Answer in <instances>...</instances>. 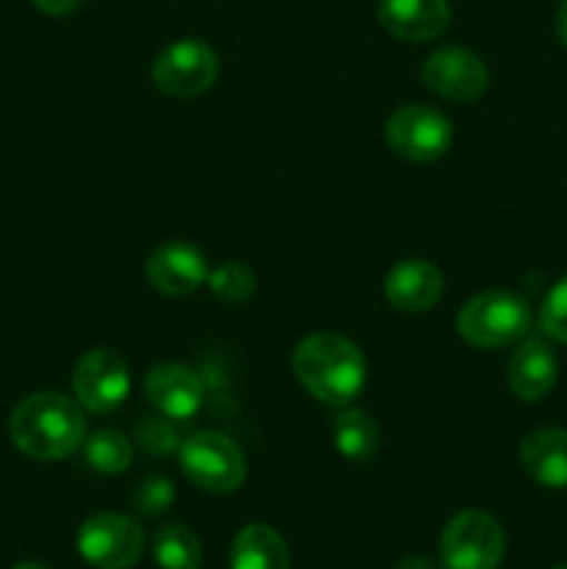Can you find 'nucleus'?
Here are the masks:
<instances>
[{"mask_svg":"<svg viewBox=\"0 0 567 569\" xmlns=\"http://www.w3.org/2000/svg\"><path fill=\"white\" fill-rule=\"evenodd\" d=\"M292 370L311 398L334 409L354 403L367 383V359L359 345L331 331L300 339L292 353Z\"/></svg>","mask_w":567,"mask_h":569,"instance_id":"obj_1","label":"nucleus"},{"mask_svg":"<svg viewBox=\"0 0 567 569\" xmlns=\"http://www.w3.org/2000/svg\"><path fill=\"white\" fill-rule=\"evenodd\" d=\"M9 437L28 459L59 461L83 448L87 420L78 400L61 392H33L11 411Z\"/></svg>","mask_w":567,"mask_h":569,"instance_id":"obj_2","label":"nucleus"},{"mask_svg":"<svg viewBox=\"0 0 567 569\" xmlns=\"http://www.w3.org/2000/svg\"><path fill=\"white\" fill-rule=\"evenodd\" d=\"M531 328V306L511 289H487L461 306L456 331L472 348L495 350L520 342Z\"/></svg>","mask_w":567,"mask_h":569,"instance_id":"obj_3","label":"nucleus"},{"mask_svg":"<svg viewBox=\"0 0 567 569\" xmlns=\"http://www.w3.org/2000/svg\"><path fill=\"white\" fill-rule=\"evenodd\" d=\"M506 556V533L484 509L454 515L439 537L442 569H498Z\"/></svg>","mask_w":567,"mask_h":569,"instance_id":"obj_4","label":"nucleus"},{"mask_svg":"<svg viewBox=\"0 0 567 569\" xmlns=\"http://www.w3.org/2000/svg\"><path fill=\"white\" fill-rule=\"evenodd\" d=\"M181 470L198 489L211 495H228L239 489L248 476V461L242 448L231 437L217 431H200L183 439Z\"/></svg>","mask_w":567,"mask_h":569,"instance_id":"obj_5","label":"nucleus"},{"mask_svg":"<svg viewBox=\"0 0 567 569\" xmlns=\"http://www.w3.org/2000/svg\"><path fill=\"white\" fill-rule=\"evenodd\" d=\"M78 553L98 569H131L145 553V531L133 517L100 511L78 528Z\"/></svg>","mask_w":567,"mask_h":569,"instance_id":"obj_6","label":"nucleus"},{"mask_svg":"<svg viewBox=\"0 0 567 569\" xmlns=\"http://www.w3.org/2000/svg\"><path fill=\"white\" fill-rule=\"evenodd\" d=\"M384 137H387V144L398 156L428 164V161L442 159L450 150L454 126H450L442 111L431 109L426 103H409L389 114Z\"/></svg>","mask_w":567,"mask_h":569,"instance_id":"obj_7","label":"nucleus"},{"mask_svg":"<svg viewBox=\"0 0 567 569\" xmlns=\"http://www.w3.org/2000/svg\"><path fill=\"white\" fill-rule=\"evenodd\" d=\"M220 76L217 53L203 39H178L153 61V83L170 98H195L215 87Z\"/></svg>","mask_w":567,"mask_h":569,"instance_id":"obj_8","label":"nucleus"},{"mask_svg":"<svg viewBox=\"0 0 567 569\" xmlns=\"http://www.w3.org/2000/svg\"><path fill=\"white\" fill-rule=\"evenodd\" d=\"M128 389H131V376L126 359L117 350H89L72 370V392L78 406L92 415L115 411L128 398Z\"/></svg>","mask_w":567,"mask_h":569,"instance_id":"obj_9","label":"nucleus"},{"mask_svg":"<svg viewBox=\"0 0 567 569\" xmlns=\"http://www.w3.org/2000/svg\"><path fill=\"white\" fill-rule=\"evenodd\" d=\"M422 83L439 98L470 103L478 100L489 87V70L472 50L448 44L434 50L422 64Z\"/></svg>","mask_w":567,"mask_h":569,"instance_id":"obj_10","label":"nucleus"},{"mask_svg":"<svg viewBox=\"0 0 567 569\" xmlns=\"http://www.w3.org/2000/svg\"><path fill=\"white\" fill-rule=\"evenodd\" d=\"M145 398L153 406L159 415L170 417V420L183 422L189 417L198 415L203 406V381L195 370L178 361H159L145 372Z\"/></svg>","mask_w":567,"mask_h":569,"instance_id":"obj_11","label":"nucleus"},{"mask_svg":"<svg viewBox=\"0 0 567 569\" xmlns=\"http://www.w3.org/2000/svg\"><path fill=\"white\" fill-rule=\"evenodd\" d=\"M145 278L150 287L170 298L192 295L209 281V261L203 250L189 242H167L145 261Z\"/></svg>","mask_w":567,"mask_h":569,"instance_id":"obj_12","label":"nucleus"},{"mask_svg":"<svg viewBox=\"0 0 567 569\" xmlns=\"http://www.w3.org/2000/svg\"><path fill=\"white\" fill-rule=\"evenodd\" d=\"M442 272L426 259H404L389 267L384 278V295L389 306L406 315H420V311L434 309L442 298Z\"/></svg>","mask_w":567,"mask_h":569,"instance_id":"obj_13","label":"nucleus"},{"mask_svg":"<svg viewBox=\"0 0 567 569\" xmlns=\"http://www.w3.org/2000/svg\"><path fill=\"white\" fill-rule=\"evenodd\" d=\"M559 378V359L550 350L548 342L543 339H520L509 356V367H506V383L511 392L526 403H537V400L548 398L550 389L556 387Z\"/></svg>","mask_w":567,"mask_h":569,"instance_id":"obj_14","label":"nucleus"},{"mask_svg":"<svg viewBox=\"0 0 567 569\" xmlns=\"http://www.w3.org/2000/svg\"><path fill=\"white\" fill-rule=\"evenodd\" d=\"M378 20L404 42H431L450 22L448 0H378Z\"/></svg>","mask_w":567,"mask_h":569,"instance_id":"obj_15","label":"nucleus"},{"mask_svg":"<svg viewBox=\"0 0 567 569\" xmlns=\"http://www.w3.org/2000/svg\"><path fill=\"white\" fill-rule=\"evenodd\" d=\"M520 465L534 483L545 489H567V431L539 428L520 445Z\"/></svg>","mask_w":567,"mask_h":569,"instance_id":"obj_16","label":"nucleus"},{"mask_svg":"<svg viewBox=\"0 0 567 569\" xmlns=\"http://www.w3.org/2000/svg\"><path fill=\"white\" fill-rule=\"evenodd\" d=\"M231 569H289V548L276 528L250 522L233 537Z\"/></svg>","mask_w":567,"mask_h":569,"instance_id":"obj_17","label":"nucleus"},{"mask_svg":"<svg viewBox=\"0 0 567 569\" xmlns=\"http://www.w3.org/2000/svg\"><path fill=\"white\" fill-rule=\"evenodd\" d=\"M334 445H337L339 456L356 465H365L381 448V428L372 420L367 411L345 406L337 417H334Z\"/></svg>","mask_w":567,"mask_h":569,"instance_id":"obj_18","label":"nucleus"},{"mask_svg":"<svg viewBox=\"0 0 567 569\" xmlns=\"http://www.w3.org/2000/svg\"><path fill=\"white\" fill-rule=\"evenodd\" d=\"M153 559L161 569H200L203 548L187 526H165L153 533Z\"/></svg>","mask_w":567,"mask_h":569,"instance_id":"obj_19","label":"nucleus"},{"mask_svg":"<svg viewBox=\"0 0 567 569\" xmlns=\"http://www.w3.org/2000/svg\"><path fill=\"white\" fill-rule=\"evenodd\" d=\"M83 456L92 470L103 472V476H120L131 467L133 445L120 431H98L83 439Z\"/></svg>","mask_w":567,"mask_h":569,"instance_id":"obj_20","label":"nucleus"},{"mask_svg":"<svg viewBox=\"0 0 567 569\" xmlns=\"http://www.w3.org/2000/svg\"><path fill=\"white\" fill-rule=\"evenodd\" d=\"M206 283H209L211 295L228 306L245 303L256 292L253 270L248 264H242V261H226V264H220L215 272H209V281Z\"/></svg>","mask_w":567,"mask_h":569,"instance_id":"obj_21","label":"nucleus"},{"mask_svg":"<svg viewBox=\"0 0 567 569\" xmlns=\"http://www.w3.org/2000/svg\"><path fill=\"white\" fill-rule=\"evenodd\" d=\"M133 511L142 517H159L176 503V487L165 476H148L137 483L131 495Z\"/></svg>","mask_w":567,"mask_h":569,"instance_id":"obj_22","label":"nucleus"},{"mask_svg":"<svg viewBox=\"0 0 567 569\" xmlns=\"http://www.w3.org/2000/svg\"><path fill=\"white\" fill-rule=\"evenodd\" d=\"M539 328L545 337L567 345V276H561L545 295L543 309H539Z\"/></svg>","mask_w":567,"mask_h":569,"instance_id":"obj_23","label":"nucleus"},{"mask_svg":"<svg viewBox=\"0 0 567 569\" xmlns=\"http://www.w3.org/2000/svg\"><path fill=\"white\" fill-rule=\"evenodd\" d=\"M176 420L159 415V417H145L137 426V442L142 445L150 453H170L181 445V433L172 426Z\"/></svg>","mask_w":567,"mask_h":569,"instance_id":"obj_24","label":"nucleus"},{"mask_svg":"<svg viewBox=\"0 0 567 569\" xmlns=\"http://www.w3.org/2000/svg\"><path fill=\"white\" fill-rule=\"evenodd\" d=\"M31 3L37 6L39 11H44V14L61 17V14H70L72 9H78L81 0H31Z\"/></svg>","mask_w":567,"mask_h":569,"instance_id":"obj_25","label":"nucleus"},{"mask_svg":"<svg viewBox=\"0 0 567 569\" xmlns=\"http://www.w3.org/2000/svg\"><path fill=\"white\" fill-rule=\"evenodd\" d=\"M392 569H437V565L428 556H406Z\"/></svg>","mask_w":567,"mask_h":569,"instance_id":"obj_26","label":"nucleus"},{"mask_svg":"<svg viewBox=\"0 0 567 569\" xmlns=\"http://www.w3.org/2000/svg\"><path fill=\"white\" fill-rule=\"evenodd\" d=\"M556 33H559V42L567 48V0H561L559 11H556Z\"/></svg>","mask_w":567,"mask_h":569,"instance_id":"obj_27","label":"nucleus"},{"mask_svg":"<svg viewBox=\"0 0 567 569\" xmlns=\"http://www.w3.org/2000/svg\"><path fill=\"white\" fill-rule=\"evenodd\" d=\"M11 569H50V567L39 565V561H22V565H14Z\"/></svg>","mask_w":567,"mask_h":569,"instance_id":"obj_28","label":"nucleus"},{"mask_svg":"<svg viewBox=\"0 0 567 569\" xmlns=\"http://www.w3.org/2000/svg\"><path fill=\"white\" fill-rule=\"evenodd\" d=\"M554 569H567V567H554Z\"/></svg>","mask_w":567,"mask_h":569,"instance_id":"obj_29","label":"nucleus"}]
</instances>
